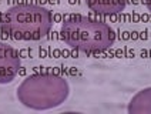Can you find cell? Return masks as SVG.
I'll return each mask as SVG.
<instances>
[{
	"mask_svg": "<svg viewBox=\"0 0 151 114\" xmlns=\"http://www.w3.org/2000/svg\"><path fill=\"white\" fill-rule=\"evenodd\" d=\"M60 37L73 50L84 54H99L111 49L116 41V32L103 20L76 14L61 23Z\"/></svg>",
	"mask_w": 151,
	"mask_h": 114,
	"instance_id": "1",
	"label": "cell"
},
{
	"mask_svg": "<svg viewBox=\"0 0 151 114\" xmlns=\"http://www.w3.org/2000/svg\"><path fill=\"white\" fill-rule=\"evenodd\" d=\"M53 27V14L34 3H19L0 14V30L14 40H42Z\"/></svg>",
	"mask_w": 151,
	"mask_h": 114,
	"instance_id": "2",
	"label": "cell"
},
{
	"mask_svg": "<svg viewBox=\"0 0 151 114\" xmlns=\"http://www.w3.org/2000/svg\"><path fill=\"white\" fill-rule=\"evenodd\" d=\"M70 94L64 77L56 73H34L19 84L16 97L22 106L34 111H46L61 106Z\"/></svg>",
	"mask_w": 151,
	"mask_h": 114,
	"instance_id": "3",
	"label": "cell"
},
{
	"mask_svg": "<svg viewBox=\"0 0 151 114\" xmlns=\"http://www.w3.org/2000/svg\"><path fill=\"white\" fill-rule=\"evenodd\" d=\"M22 58L17 50L7 43L0 41V84L12 83L19 74Z\"/></svg>",
	"mask_w": 151,
	"mask_h": 114,
	"instance_id": "4",
	"label": "cell"
},
{
	"mask_svg": "<svg viewBox=\"0 0 151 114\" xmlns=\"http://www.w3.org/2000/svg\"><path fill=\"white\" fill-rule=\"evenodd\" d=\"M86 6L96 14L116 16L127 6V0H84Z\"/></svg>",
	"mask_w": 151,
	"mask_h": 114,
	"instance_id": "5",
	"label": "cell"
},
{
	"mask_svg": "<svg viewBox=\"0 0 151 114\" xmlns=\"http://www.w3.org/2000/svg\"><path fill=\"white\" fill-rule=\"evenodd\" d=\"M127 111L130 114H151V87L137 91L130 100Z\"/></svg>",
	"mask_w": 151,
	"mask_h": 114,
	"instance_id": "6",
	"label": "cell"
},
{
	"mask_svg": "<svg viewBox=\"0 0 151 114\" xmlns=\"http://www.w3.org/2000/svg\"><path fill=\"white\" fill-rule=\"evenodd\" d=\"M145 1V6L148 9V12H151V0H144Z\"/></svg>",
	"mask_w": 151,
	"mask_h": 114,
	"instance_id": "7",
	"label": "cell"
}]
</instances>
